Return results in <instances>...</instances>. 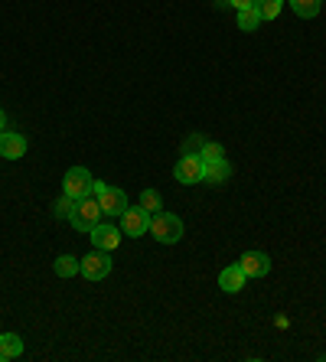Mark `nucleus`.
Returning <instances> with one entry per match:
<instances>
[{
    "instance_id": "obj_1",
    "label": "nucleus",
    "mask_w": 326,
    "mask_h": 362,
    "mask_svg": "<svg viewBox=\"0 0 326 362\" xmlns=\"http://www.w3.org/2000/svg\"><path fill=\"white\" fill-rule=\"evenodd\" d=\"M101 206H98V196L88 193L85 199H76V209H72V216H69V222L78 228V232H92L95 226L101 222Z\"/></svg>"
},
{
    "instance_id": "obj_2",
    "label": "nucleus",
    "mask_w": 326,
    "mask_h": 362,
    "mask_svg": "<svg viewBox=\"0 0 326 362\" xmlns=\"http://www.w3.org/2000/svg\"><path fill=\"white\" fill-rule=\"evenodd\" d=\"M151 235L163 245H176L183 238V219L173 212H157V216H151Z\"/></svg>"
},
{
    "instance_id": "obj_3",
    "label": "nucleus",
    "mask_w": 326,
    "mask_h": 362,
    "mask_svg": "<svg viewBox=\"0 0 326 362\" xmlns=\"http://www.w3.org/2000/svg\"><path fill=\"white\" fill-rule=\"evenodd\" d=\"M92 193L98 196V206H101V212H105V216H111V219H121V212L127 209L124 189H115V186L98 183V180H95V183H92Z\"/></svg>"
},
{
    "instance_id": "obj_4",
    "label": "nucleus",
    "mask_w": 326,
    "mask_h": 362,
    "mask_svg": "<svg viewBox=\"0 0 326 362\" xmlns=\"http://www.w3.org/2000/svg\"><path fill=\"white\" fill-rule=\"evenodd\" d=\"M151 232V212L144 206H127L121 212V235H131V238H141Z\"/></svg>"
},
{
    "instance_id": "obj_5",
    "label": "nucleus",
    "mask_w": 326,
    "mask_h": 362,
    "mask_svg": "<svg viewBox=\"0 0 326 362\" xmlns=\"http://www.w3.org/2000/svg\"><path fill=\"white\" fill-rule=\"evenodd\" d=\"M202 170H206V160H202L199 153H183L173 167V177L176 183H202Z\"/></svg>"
},
{
    "instance_id": "obj_6",
    "label": "nucleus",
    "mask_w": 326,
    "mask_h": 362,
    "mask_svg": "<svg viewBox=\"0 0 326 362\" xmlns=\"http://www.w3.org/2000/svg\"><path fill=\"white\" fill-rule=\"evenodd\" d=\"M92 173L85 167H72L66 173V180H62V193L66 196H72V199H85V196L92 193Z\"/></svg>"
},
{
    "instance_id": "obj_7",
    "label": "nucleus",
    "mask_w": 326,
    "mask_h": 362,
    "mask_svg": "<svg viewBox=\"0 0 326 362\" xmlns=\"http://www.w3.org/2000/svg\"><path fill=\"white\" fill-rule=\"evenodd\" d=\"M82 262V274L88 281H101L111 274V252H101V248H95L92 255H85V258H78Z\"/></svg>"
},
{
    "instance_id": "obj_8",
    "label": "nucleus",
    "mask_w": 326,
    "mask_h": 362,
    "mask_svg": "<svg viewBox=\"0 0 326 362\" xmlns=\"http://www.w3.org/2000/svg\"><path fill=\"white\" fill-rule=\"evenodd\" d=\"M92 245L101 248V252H115L117 245H121V228L111 226V222H98L92 228Z\"/></svg>"
},
{
    "instance_id": "obj_9",
    "label": "nucleus",
    "mask_w": 326,
    "mask_h": 362,
    "mask_svg": "<svg viewBox=\"0 0 326 362\" xmlns=\"http://www.w3.org/2000/svg\"><path fill=\"white\" fill-rule=\"evenodd\" d=\"M0 157H7V160L26 157V137L17 131H0Z\"/></svg>"
},
{
    "instance_id": "obj_10",
    "label": "nucleus",
    "mask_w": 326,
    "mask_h": 362,
    "mask_svg": "<svg viewBox=\"0 0 326 362\" xmlns=\"http://www.w3.org/2000/svg\"><path fill=\"white\" fill-rule=\"evenodd\" d=\"M238 264H242V271L248 274V278H264V274L271 271V258L264 252H245Z\"/></svg>"
},
{
    "instance_id": "obj_11",
    "label": "nucleus",
    "mask_w": 326,
    "mask_h": 362,
    "mask_svg": "<svg viewBox=\"0 0 326 362\" xmlns=\"http://www.w3.org/2000/svg\"><path fill=\"white\" fill-rule=\"evenodd\" d=\"M245 281H248V274L242 271V264H228V268H222V274H219V287H222L226 294H238L245 287Z\"/></svg>"
},
{
    "instance_id": "obj_12",
    "label": "nucleus",
    "mask_w": 326,
    "mask_h": 362,
    "mask_svg": "<svg viewBox=\"0 0 326 362\" xmlns=\"http://www.w3.org/2000/svg\"><path fill=\"white\" fill-rule=\"evenodd\" d=\"M232 177V167H228L226 163V157H222V160H209L206 163V170H202V180H206V183H226V180Z\"/></svg>"
},
{
    "instance_id": "obj_13",
    "label": "nucleus",
    "mask_w": 326,
    "mask_h": 362,
    "mask_svg": "<svg viewBox=\"0 0 326 362\" xmlns=\"http://www.w3.org/2000/svg\"><path fill=\"white\" fill-rule=\"evenodd\" d=\"M20 356H23V339H20L17 333H4V337H0V362L20 359Z\"/></svg>"
},
{
    "instance_id": "obj_14",
    "label": "nucleus",
    "mask_w": 326,
    "mask_h": 362,
    "mask_svg": "<svg viewBox=\"0 0 326 362\" xmlns=\"http://www.w3.org/2000/svg\"><path fill=\"white\" fill-rule=\"evenodd\" d=\"M52 271H56L59 278H76V274H82V262L72 258V255H59L56 264H52Z\"/></svg>"
},
{
    "instance_id": "obj_15",
    "label": "nucleus",
    "mask_w": 326,
    "mask_h": 362,
    "mask_svg": "<svg viewBox=\"0 0 326 362\" xmlns=\"http://www.w3.org/2000/svg\"><path fill=\"white\" fill-rule=\"evenodd\" d=\"M264 23L261 20V13L255 7H245V10H238V26H242L245 33H251V30H258V26Z\"/></svg>"
},
{
    "instance_id": "obj_16",
    "label": "nucleus",
    "mask_w": 326,
    "mask_h": 362,
    "mask_svg": "<svg viewBox=\"0 0 326 362\" xmlns=\"http://www.w3.org/2000/svg\"><path fill=\"white\" fill-rule=\"evenodd\" d=\"M320 4H323V0H291L293 13H297V17H303V20L317 17V13H320Z\"/></svg>"
},
{
    "instance_id": "obj_17",
    "label": "nucleus",
    "mask_w": 326,
    "mask_h": 362,
    "mask_svg": "<svg viewBox=\"0 0 326 362\" xmlns=\"http://www.w3.org/2000/svg\"><path fill=\"white\" fill-rule=\"evenodd\" d=\"M284 7V0H255V10L261 13V20H274Z\"/></svg>"
},
{
    "instance_id": "obj_18",
    "label": "nucleus",
    "mask_w": 326,
    "mask_h": 362,
    "mask_svg": "<svg viewBox=\"0 0 326 362\" xmlns=\"http://www.w3.org/2000/svg\"><path fill=\"white\" fill-rule=\"evenodd\" d=\"M141 206H144L147 212H151V216L163 212V199H160L157 189H144V193H141Z\"/></svg>"
},
{
    "instance_id": "obj_19",
    "label": "nucleus",
    "mask_w": 326,
    "mask_h": 362,
    "mask_svg": "<svg viewBox=\"0 0 326 362\" xmlns=\"http://www.w3.org/2000/svg\"><path fill=\"white\" fill-rule=\"evenodd\" d=\"M222 153H226V151H222V144L206 141V144H202V151H199V157L209 163V160H222Z\"/></svg>"
},
{
    "instance_id": "obj_20",
    "label": "nucleus",
    "mask_w": 326,
    "mask_h": 362,
    "mask_svg": "<svg viewBox=\"0 0 326 362\" xmlns=\"http://www.w3.org/2000/svg\"><path fill=\"white\" fill-rule=\"evenodd\" d=\"M72 209H76V199L62 193V199L56 202V216H59V219H69V216H72Z\"/></svg>"
},
{
    "instance_id": "obj_21",
    "label": "nucleus",
    "mask_w": 326,
    "mask_h": 362,
    "mask_svg": "<svg viewBox=\"0 0 326 362\" xmlns=\"http://www.w3.org/2000/svg\"><path fill=\"white\" fill-rule=\"evenodd\" d=\"M202 144H206V137H199V134H192L190 141L183 144V153H199L202 151Z\"/></svg>"
},
{
    "instance_id": "obj_22",
    "label": "nucleus",
    "mask_w": 326,
    "mask_h": 362,
    "mask_svg": "<svg viewBox=\"0 0 326 362\" xmlns=\"http://www.w3.org/2000/svg\"><path fill=\"white\" fill-rule=\"evenodd\" d=\"M228 7H235V10H245V7H255V0H228Z\"/></svg>"
},
{
    "instance_id": "obj_23",
    "label": "nucleus",
    "mask_w": 326,
    "mask_h": 362,
    "mask_svg": "<svg viewBox=\"0 0 326 362\" xmlns=\"http://www.w3.org/2000/svg\"><path fill=\"white\" fill-rule=\"evenodd\" d=\"M7 127V115H4V108H0V131Z\"/></svg>"
}]
</instances>
